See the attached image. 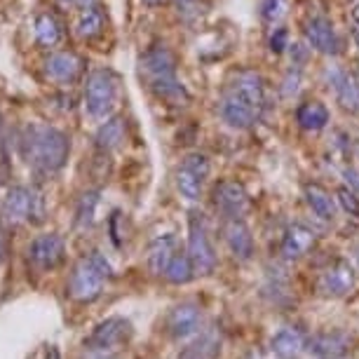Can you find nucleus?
<instances>
[{
  "instance_id": "1",
  "label": "nucleus",
  "mask_w": 359,
  "mask_h": 359,
  "mask_svg": "<svg viewBox=\"0 0 359 359\" xmlns=\"http://www.w3.org/2000/svg\"><path fill=\"white\" fill-rule=\"evenodd\" d=\"M69 137L50 125H29L22 134V155L33 172L40 176L59 174L69 160Z\"/></svg>"
},
{
  "instance_id": "2",
  "label": "nucleus",
  "mask_w": 359,
  "mask_h": 359,
  "mask_svg": "<svg viewBox=\"0 0 359 359\" xmlns=\"http://www.w3.org/2000/svg\"><path fill=\"white\" fill-rule=\"evenodd\" d=\"M141 78L146 80L148 90L158 99H165L167 104L186 106L188 92L184 83L176 78V57L167 45H153L141 54L139 59Z\"/></svg>"
},
{
  "instance_id": "3",
  "label": "nucleus",
  "mask_w": 359,
  "mask_h": 359,
  "mask_svg": "<svg viewBox=\"0 0 359 359\" xmlns=\"http://www.w3.org/2000/svg\"><path fill=\"white\" fill-rule=\"evenodd\" d=\"M113 275L111 263L101 252H90L83 256L71 270L69 296L78 303H92L104 294V284Z\"/></svg>"
},
{
  "instance_id": "4",
  "label": "nucleus",
  "mask_w": 359,
  "mask_h": 359,
  "mask_svg": "<svg viewBox=\"0 0 359 359\" xmlns=\"http://www.w3.org/2000/svg\"><path fill=\"white\" fill-rule=\"evenodd\" d=\"M120 99V78L111 69H94L85 80V108L94 120L111 118Z\"/></svg>"
},
{
  "instance_id": "5",
  "label": "nucleus",
  "mask_w": 359,
  "mask_h": 359,
  "mask_svg": "<svg viewBox=\"0 0 359 359\" xmlns=\"http://www.w3.org/2000/svg\"><path fill=\"white\" fill-rule=\"evenodd\" d=\"M188 256H191L195 273L198 275H212L216 270V249L212 245V237H209V228L205 216L193 212L188 219Z\"/></svg>"
},
{
  "instance_id": "6",
  "label": "nucleus",
  "mask_w": 359,
  "mask_h": 359,
  "mask_svg": "<svg viewBox=\"0 0 359 359\" xmlns=\"http://www.w3.org/2000/svg\"><path fill=\"white\" fill-rule=\"evenodd\" d=\"M132 338V324L123 317H108L94 327L90 338L85 341V348L99 355H111V352L125 348Z\"/></svg>"
},
{
  "instance_id": "7",
  "label": "nucleus",
  "mask_w": 359,
  "mask_h": 359,
  "mask_svg": "<svg viewBox=\"0 0 359 359\" xmlns=\"http://www.w3.org/2000/svg\"><path fill=\"white\" fill-rule=\"evenodd\" d=\"M3 219L12 226L26 221H40L43 219V198L29 191L26 186L10 188L3 200Z\"/></svg>"
},
{
  "instance_id": "8",
  "label": "nucleus",
  "mask_w": 359,
  "mask_h": 359,
  "mask_svg": "<svg viewBox=\"0 0 359 359\" xmlns=\"http://www.w3.org/2000/svg\"><path fill=\"white\" fill-rule=\"evenodd\" d=\"M64 259H66V242L57 233L38 235L29 245V263L38 273L57 270L64 263Z\"/></svg>"
},
{
  "instance_id": "9",
  "label": "nucleus",
  "mask_w": 359,
  "mask_h": 359,
  "mask_svg": "<svg viewBox=\"0 0 359 359\" xmlns=\"http://www.w3.org/2000/svg\"><path fill=\"white\" fill-rule=\"evenodd\" d=\"M214 207L226 219H245L249 212V195L235 179H223L214 186Z\"/></svg>"
},
{
  "instance_id": "10",
  "label": "nucleus",
  "mask_w": 359,
  "mask_h": 359,
  "mask_svg": "<svg viewBox=\"0 0 359 359\" xmlns=\"http://www.w3.org/2000/svg\"><path fill=\"white\" fill-rule=\"evenodd\" d=\"M237 99H242L249 108H254L256 113H263L268 106V90H266V80L261 78V73L256 71H240L230 85V90Z\"/></svg>"
},
{
  "instance_id": "11",
  "label": "nucleus",
  "mask_w": 359,
  "mask_h": 359,
  "mask_svg": "<svg viewBox=\"0 0 359 359\" xmlns=\"http://www.w3.org/2000/svg\"><path fill=\"white\" fill-rule=\"evenodd\" d=\"M329 87L336 94V101L350 115H359V83L352 73L343 71L341 66H327L324 71Z\"/></svg>"
},
{
  "instance_id": "12",
  "label": "nucleus",
  "mask_w": 359,
  "mask_h": 359,
  "mask_svg": "<svg viewBox=\"0 0 359 359\" xmlns=\"http://www.w3.org/2000/svg\"><path fill=\"white\" fill-rule=\"evenodd\" d=\"M317 289H320L322 296H329V298L350 294V291L355 289V268L345 259L334 261L331 266L322 270L320 280H317Z\"/></svg>"
},
{
  "instance_id": "13",
  "label": "nucleus",
  "mask_w": 359,
  "mask_h": 359,
  "mask_svg": "<svg viewBox=\"0 0 359 359\" xmlns=\"http://www.w3.org/2000/svg\"><path fill=\"white\" fill-rule=\"evenodd\" d=\"M303 36H306V43L310 50L327 54V57H334L338 54V47H341V40L336 36V29L331 24V19L327 17H310L306 26H303Z\"/></svg>"
},
{
  "instance_id": "14",
  "label": "nucleus",
  "mask_w": 359,
  "mask_h": 359,
  "mask_svg": "<svg viewBox=\"0 0 359 359\" xmlns=\"http://www.w3.org/2000/svg\"><path fill=\"white\" fill-rule=\"evenodd\" d=\"M202 327V310L195 303H181V306L172 308L167 317V331L179 341H186L195 334H200Z\"/></svg>"
},
{
  "instance_id": "15",
  "label": "nucleus",
  "mask_w": 359,
  "mask_h": 359,
  "mask_svg": "<svg viewBox=\"0 0 359 359\" xmlns=\"http://www.w3.org/2000/svg\"><path fill=\"white\" fill-rule=\"evenodd\" d=\"M83 69H85L83 59H80L76 52H69V50L54 52L45 62L47 78H52L54 83H62V85L76 83V80L83 76Z\"/></svg>"
},
{
  "instance_id": "16",
  "label": "nucleus",
  "mask_w": 359,
  "mask_h": 359,
  "mask_svg": "<svg viewBox=\"0 0 359 359\" xmlns=\"http://www.w3.org/2000/svg\"><path fill=\"white\" fill-rule=\"evenodd\" d=\"M223 237L237 261H249L254 256V235L242 219H228L223 226Z\"/></svg>"
},
{
  "instance_id": "17",
  "label": "nucleus",
  "mask_w": 359,
  "mask_h": 359,
  "mask_svg": "<svg viewBox=\"0 0 359 359\" xmlns=\"http://www.w3.org/2000/svg\"><path fill=\"white\" fill-rule=\"evenodd\" d=\"M350 336L343 331H329V334H317L308 341V350L315 359H343L350 352Z\"/></svg>"
},
{
  "instance_id": "18",
  "label": "nucleus",
  "mask_w": 359,
  "mask_h": 359,
  "mask_svg": "<svg viewBox=\"0 0 359 359\" xmlns=\"http://www.w3.org/2000/svg\"><path fill=\"white\" fill-rule=\"evenodd\" d=\"M315 242L317 233L313 228H308L306 223H294L282 237V256L287 261H298L303 254H308L315 247Z\"/></svg>"
},
{
  "instance_id": "19",
  "label": "nucleus",
  "mask_w": 359,
  "mask_h": 359,
  "mask_svg": "<svg viewBox=\"0 0 359 359\" xmlns=\"http://www.w3.org/2000/svg\"><path fill=\"white\" fill-rule=\"evenodd\" d=\"M219 113H221L223 123L228 127H233V130H249V127L256 123V118H259V113H256L254 108H249L242 99H237L233 92H228L226 97L221 99Z\"/></svg>"
},
{
  "instance_id": "20",
  "label": "nucleus",
  "mask_w": 359,
  "mask_h": 359,
  "mask_svg": "<svg viewBox=\"0 0 359 359\" xmlns=\"http://www.w3.org/2000/svg\"><path fill=\"white\" fill-rule=\"evenodd\" d=\"M296 123L301 130H306L310 134H317L322 130H327L331 123V113L327 104H322L320 99H308L296 108Z\"/></svg>"
},
{
  "instance_id": "21",
  "label": "nucleus",
  "mask_w": 359,
  "mask_h": 359,
  "mask_svg": "<svg viewBox=\"0 0 359 359\" xmlns=\"http://www.w3.org/2000/svg\"><path fill=\"white\" fill-rule=\"evenodd\" d=\"M308 348L306 334L296 327H284L273 336L270 341V350L277 359H298L301 352Z\"/></svg>"
},
{
  "instance_id": "22",
  "label": "nucleus",
  "mask_w": 359,
  "mask_h": 359,
  "mask_svg": "<svg viewBox=\"0 0 359 359\" xmlns=\"http://www.w3.org/2000/svg\"><path fill=\"white\" fill-rule=\"evenodd\" d=\"M306 202L317 219L322 221H334L338 214V200L331 198V193L320 184H308L306 186Z\"/></svg>"
},
{
  "instance_id": "23",
  "label": "nucleus",
  "mask_w": 359,
  "mask_h": 359,
  "mask_svg": "<svg viewBox=\"0 0 359 359\" xmlns=\"http://www.w3.org/2000/svg\"><path fill=\"white\" fill-rule=\"evenodd\" d=\"M176 254V240L174 235H160L155 237L148 247V268L153 275H165V270L172 261V256Z\"/></svg>"
},
{
  "instance_id": "24",
  "label": "nucleus",
  "mask_w": 359,
  "mask_h": 359,
  "mask_svg": "<svg viewBox=\"0 0 359 359\" xmlns=\"http://www.w3.org/2000/svg\"><path fill=\"white\" fill-rule=\"evenodd\" d=\"M94 141H97L99 151H104V153L115 151V148L125 141V120L120 118V115H111V118H106L97 130Z\"/></svg>"
},
{
  "instance_id": "25",
  "label": "nucleus",
  "mask_w": 359,
  "mask_h": 359,
  "mask_svg": "<svg viewBox=\"0 0 359 359\" xmlns=\"http://www.w3.org/2000/svg\"><path fill=\"white\" fill-rule=\"evenodd\" d=\"M33 33H36L38 45H43V47L59 45L64 38L62 24H59V19L54 17L52 12H40L36 17V24H33Z\"/></svg>"
},
{
  "instance_id": "26",
  "label": "nucleus",
  "mask_w": 359,
  "mask_h": 359,
  "mask_svg": "<svg viewBox=\"0 0 359 359\" xmlns=\"http://www.w3.org/2000/svg\"><path fill=\"white\" fill-rule=\"evenodd\" d=\"M106 29V15L101 10V5H94V8L80 10L78 24H76V33L83 40H97Z\"/></svg>"
},
{
  "instance_id": "27",
  "label": "nucleus",
  "mask_w": 359,
  "mask_h": 359,
  "mask_svg": "<svg viewBox=\"0 0 359 359\" xmlns=\"http://www.w3.org/2000/svg\"><path fill=\"white\" fill-rule=\"evenodd\" d=\"M221 355V338L214 331L198 336L188 348L181 352L179 359H216Z\"/></svg>"
},
{
  "instance_id": "28",
  "label": "nucleus",
  "mask_w": 359,
  "mask_h": 359,
  "mask_svg": "<svg viewBox=\"0 0 359 359\" xmlns=\"http://www.w3.org/2000/svg\"><path fill=\"white\" fill-rule=\"evenodd\" d=\"M202 184H205V179L193 172V169H188L186 165L179 167V172H176V191L179 195L188 202H198L200 195H202Z\"/></svg>"
},
{
  "instance_id": "29",
  "label": "nucleus",
  "mask_w": 359,
  "mask_h": 359,
  "mask_svg": "<svg viewBox=\"0 0 359 359\" xmlns=\"http://www.w3.org/2000/svg\"><path fill=\"white\" fill-rule=\"evenodd\" d=\"M165 277H167V282H172V284H188L193 280L195 266L188 252H176L172 256V261H169V266L165 270Z\"/></svg>"
},
{
  "instance_id": "30",
  "label": "nucleus",
  "mask_w": 359,
  "mask_h": 359,
  "mask_svg": "<svg viewBox=\"0 0 359 359\" xmlns=\"http://www.w3.org/2000/svg\"><path fill=\"white\" fill-rule=\"evenodd\" d=\"M97 207H99V193L97 191H87L83 198L78 200L76 226L80 230H87V228L94 226V219H97Z\"/></svg>"
},
{
  "instance_id": "31",
  "label": "nucleus",
  "mask_w": 359,
  "mask_h": 359,
  "mask_svg": "<svg viewBox=\"0 0 359 359\" xmlns=\"http://www.w3.org/2000/svg\"><path fill=\"white\" fill-rule=\"evenodd\" d=\"M289 10V0H261V19L266 24H277L280 19L287 15Z\"/></svg>"
},
{
  "instance_id": "32",
  "label": "nucleus",
  "mask_w": 359,
  "mask_h": 359,
  "mask_svg": "<svg viewBox=\"0 0 359 359\" xmlns=\"http://www.w3.org/2000/svg\"><path fill=\"white\" fill-rule=\"evenodd\" d=\"M298 90H301V69H298V66H291V69L287 71V76L282 78L280 92H282L284 99H294L298 94Z\"/></svg>"
},
{
  "instance_id": "33",
  "label": "nucleus",
  "mask_w": 359,
  "mask_h": 359,
  "mask_svg": "<svg viewBox=\"0 0 359 359\" xmlns=\"http://www.w3.org/2000/svg\"><path fill=\"white\" fill-rule=\"evenodd\" d=\"M336 200L350 216H359V193L357 191H352V188H348V186L338 188Z\"/></svg>"
},
{
  "instance_id": "34",
  "label": "nucleus",
  "mask_w": 359,
  "mask_h": 359,
  "mask_svg": "<svg viewBox=\"0 0 359 359\" xmlns=\"http://www.w3.org/2000/svg\"><path fill=\"white\" fill-rule=\"evenodd\" d=\"M268 47H270V52H273V54H282L284 50H287V47H291V43H289V31L284 29V26H277V29L270 33Z\"/></svg>"
},
{
  "instance_id": "35",
  "label": "nucleus",
  "mask_w": 359,
  "mask_h": 359,
  "mask_svg": "<svg viewBox=\"0 0 359 359\" xmlns=\"http://www.w3.org/2000/svg\"><path fill=\"white\" fill-rule=\"evenodd\" d=\"M176 8H179V15L184 19H193V17L200 15L198 0H176Z\"/></svg>"
},
{
  "instance_id": "36",
  "label": "nucleus",
  "mask_w": 359,
  "mask_h": 359,
  "mask_svg": "<svg viewBox=\"0 0 359 359\" xmlns=\"http://www.w3.org/2000/svg\"><path fill=\"white\" fill-rule=\"evenodd\" d=\"M308 50L310 47H303L301 43L291 45V66H298V69H301V64L308 59Z\"/></svg>"
},
{
  "instance_id": "37",
  "label": "nucleus",
  "mask_w": 359,
  "mask_h": 359,
  "mask_svg": "<svg viewBox=\"0 0 359 359\" xmlns=\"http://www.w3.org/2000/svg\"><path fill=\"white\" fill-rule=\"evenodd\" d=\"M343 176H345V181H348V186L352 188V191L359 193V169L357 167H348L343 172Z\"/></svg>"
},
{
  "instance_id": "38",
  "label": "nucleus",
  "mask_w": 359,
  "mask_h": 359,
  "mask_svg": "<svg viewBox=\"0 0 359 359\" xmlns=\"http://www.w3.org/2000/svg\"><path fill=\"white\" fill-rule=\"evenodd\" d=\"M73 5L80 10H87V8H94V5H99V0H73Z\"/></svg>"
},
{
  "instance_id": "39",
  "label": "nucleus",
  "mask_w": 359,
  "mask_h": 359,
  "mask_svg": "<svg viewBox=\"0 0 359 359\" xmlns=\"http://www.w3.org/2000/svg\"><path fill=\"white\" fill-rule=\"evenodd\" d=\"M352 40H355V45L359 47V26H352Z\"/></svg>"
},
{
  "instance_id": "40",
  "label": "nucleus",
  "mask_w": 359,
  "mask_h": 359,
  "mask_svg": "<svg viewBox=\"0 0 359 359\" xmlns=\"http://www.w3.org/2000/svg\"><path fill=\"white\" fill-rule=\"evenodd\" d=\"M146 5H151V8H155V5H162L165 3V0H144Z\"/></svg>"
},
{
  "instance_id": "41",
  "label": "nucleus",
  "mask_w": 359,
  "mask_h": 359,
  "mask_svg": "<svg viewBox=\"0 0 359 359\" xmlns=\"http://www.w3.org/2000/svg\"><path fill=\"white\" fill-rule=\"evenodd\" d=\"M3 254H5V247H3V237H0V261H3Z\"/></svg>"
},
{
  "instance_id": "42",
  "label": "nucleus",
  "mask_w": 359,
  "mask_h": 359,
  "mask_svg": "<svg viewBox=\"0 0 359 359\" xmlns=\"http://www.w3.org/2000/svg\"><path fill=\"white\" fill-rule=\"evenodd\" d=\"M357 259H359V254H357Z\"/></svg>"
}]
</instances>
